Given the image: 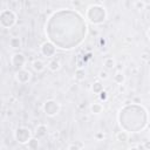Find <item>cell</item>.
I'll return each mask as SVG.
<instances>
[{
  "label": "cell",
  "instance_id": "cell-1",
  "mask_svg": "<svg viewBox=\"0 0 150 150\" xmlns=\"http://www.w3.org/2000/svg\"><path fill=\"white\" fill-rule=\"evenodd\" d=\"M86 18L93 25H101L107 19V11L101 5H91L86 12Z\"/></svg>",
  "mask_w": 150,
  "mask_h": 150
},
{
  "label": "cell",
  "instance_id": "cell-2",
  "mask_svg": "<svg viewBox=\"0 0 150 150\" xmlns=\"http://www.w3.org/2000/svg\"><path fill=\"white\" fill-rule=\"evenodd\" d=\"M16 14L12 9H4L0 13V25L2 28H12L16 23Z\"/></svg>",
  "mask_w": 150,
  "mask_h": 150
},
{
  "label": "cell",
  "instance_id": "cell-3",
  "mask_svg": "<svg viewBox=\"0 0 150 150\" xmlns=\"http://www.w3.org/2000/svg\"><path fill=\"white\" fill-rule=\"evenodd\" d=\"M14 138L20 144H27L28 141L32 138L30 130L27 127H19L14 131Z\"/></svg>",
  "mask_w": 150,
  "mask_h": 150
},
{
  "label": "cell",
  "instance_id": "cell-4",
  "mask_svg": "<svg viewBox=\"0 0 150 150\" xmlns=\"http://www.w3.org/2000/svg\"><path fill=\"white\" fill-rule=\"evenodd\" d=\"M43 111L47 116H56L60 111V104L55 100H48L43 103Z\"/></svg>",
  "mask_w": 150,
  "mask_h": 150
},
{
  "label": "cell",
  "instance_id": "cell-5",
  "mask_svg": "<svg viewBox=\"0 0 150 150\" xmlns=\"http://www.w3.org/2000/svg\"><path fill=\"white\" fill-rule=\"evenodd\" d=\"M40 50H41V54L46 57H52L55 55L56 53V47H55V43L52 42V41H45L41 47H40Z\"/></svg>",
  "mask_w": 150,
  "mask_h": 150
},
{
  "label": "cell",
  "instance_id": "cell-6",
  "mask_svg": "<svg viewBox=\"0 0 150 150\" xmlns=\"http://www.w3.org/2000/svg\"><path fill=\"white\" fill-rule=\"evenodd\" d=\"M26 63V57L22 53H14L12 56H11V64L15 68V69H21L23 68Z\"/></svg>",
  "mask_w": 150,
  "mask_h": 150
},
{
  "label": "cell",
  "instance_id": "cell-7",
  "mask_svg": "<svg viewBox=\"0 0 150 150\" xmlns=\"http://www.w3.org/2000/svg\"><path fill=\"white\" fill-rule=\"evenodd\" d=\"M32 77V74L29 70H27L26 68H21V69H18L16 73H15V80L21 83V84H25L27 83Z\"/></svg>",
  "mask_w": 150,
  "mask_h": 150
},
{
  "label": "cell",
  "instance_id": "cell-8",
  "mask_svg": "<svg viewBox=\"0 0 150 150\" xmlns=\"http://www.w3.org/2000/svg\"><path fill=\"white\" fill-rule=\"evenodd\" d=\"M32 67H33V69H34L35 71H38V73H41V71H43V70L46 69L45 62H43L42 60H40V59L34 60V61L32 62Z\"/></svg>",
  "mask_w": 150,
  "mask_h": 150
},
{
  "label": "cell",
  "instance_id": "cell-9",
  "mask_svg": "<svg viewBox=\"0 0 150 150\" xmlns=\"http://www.w3.org/2000/svg\"><path fill=\"white\" fill-rule=\"evenodd\" d=\"M47 135V125L45 124H39L35 128V137H38L39 139L43 138Z\"/></svg>",
  "mask_w": 150,
  "mask_h": 150
},
{
  "label": "cell",
  "instance_id": "cell-10",
  "mask_svg": "<svg viewBox=\"0 0 150 150\" xmlns=\"http://www.w3.org/2000/svg\"><path fill=\"white\" fill-rule=\"evenodd\" d=\"M103 66H104V68H105L107 70H111V69L115 68V66H116V61H115L114 57H111V56H107V57L103 59Z\"/></svg>",
  "mask_w": 150,
  "mask_h": 150
},
{
  "label": "cell",
  "instance_id": "cell-11",
  "mask_svg": "<svg viewBox=\"0 0 150 150\" xmlns=\"http://www.w3.org/2000/svg\"><path fill=\"white\" fill-rule=\"evenodd\" d=\"M47 67H48V69H49L50 71L55 73V71H57V70L61 68V63H60V61H59V60L53 59V60H50V61L48 62Z\"/></svg>",
  "mask_w": 150,
  "mask_h": 150
},
{
  "label": "cell",
  "instance_id": "cell-12",
  "mask_svg": "<svg viewBox=\"0 0 150 150\" xmlns=\"http://www.w3.org/2000/svg\"><path fill=\"white\" fill-rule=\"evenodd\" d=\"M39 141H40V139H39L38 137H32V138L28 141V143H27V148L30 149V150L38 149L39 145H40V142H39Z\"/></svg>",
  "mask_w": 150,
  "mask_h": 150
},
{
  "label": "cell",
  "instance_id": "cell-13",
  "mask_svg": "<svg viewBox=\"0 0 150 150\" xmlns=\"http://www.w3.org/2000/svg\"><path fill=\"white\" fill-rule=\"evenodd\" d=\"M74 77L76 81H83L86 79V70L82 69V68H77L75 70V74H74Z\"/></svg>",
  "mask_w": 150,
  "mask_h": 150
},
{
  "label": "cell",
  "instance_id": "cell-14",
  "mask_svg": "<svg viewBox=\"0 0 150 150\" xmlns=\"http://www.w3.org/2000/svg\"><path fill=\"white\" fill-rule=\"evenodd\" d=\"M90 111L95 115H100L103 111V105L101 103H93L90 105Z\"/></svg>",
  "mask_w": 150,
  "mask_h": 150
},
{
  "label": "cell",
  "instance_id": "cell-15",
  "mask_svg": "<svg viewBox=\"0 0 150 150\" xmlns=\"http://www.w3.org/2000/svg\"><path fill=\"white\" fill-rule=\"evenodd\" d=\"M9 46L12 47V48H20L21 47V40H20V38H18V36H13V38H11L9 39Z\"/></svg>",
  "mask_w": 150,
  "mask_h": 150
},
{
  "label": "cell",
  "instance_id": "cell-16",
  "mask_svg": "<svg viewBox=\"0 0 150 150\" xmlns=\"http://www.w3.org/2000/svg\"><path fill=\"white\" fill-rule=\"evenodd\" d=\"M91 90H93L94 94H100V93L103 90V84H102L100 81H96V82L93 83V86H91Z\"/></svg>",
  "mask_w": 150,
  "mask_h": 150
},
{
  "label": "cell",
  "instance_id": "cell-17",
  "mask_svg": "<svg viewBox=\"0 0 150 150\" xmlns=\"http://www.w3.org/2000/svg\"><path fill=\"white\" fill-rule=\"evenodd\" d=\"M125 77H124V74L122 71H117L115 75H114V82L117 83V84H122L124 82Z\"/></svg>",
  "mask_w": 150,
  "mask_h": 150
},
{
  "label": "cell",
  "instance_id": "cell-18",
  "mask_svg": "<svg viewBox=\"0 0 150 150\" xmlns=\"http://www.w3.org/2000/svg\"><path fill=\"white\" fill-rule=\"evenodd\" d=\"M116 139L120 141V142H125L128 141V134L127 131H120L116 134Z\"/></svg>",
  "mask_w": 150,
  "mask_h": 150
},
{
  "label": "cell",
  "instance_id": "cell-19",
  "mask_svg": "<svg viewBox=\"0 0 150 150\" xmlns=\"http://www.w3.org/2000/svg\"><path fill=\"white\" fill-rule=\"evenodd\" d=\"M84 148V144L83 143H81V142H76V143H71V144H69L68 145V149L69 150H77V149H83Z\"/></svg>",
  "mask_w": 150,
  "mask_h": 150
},
{
  "label": "cell",
  "instance_id": "cell-20",
  "mask_svg": "<svg viewBox=\"0 0 150 150\" xmlns=\"http://www.w3.org/2000/svg\"><path fill=\"white\" fill-rule=\"evenodd\" d=\"M98 77L101 79V80H107L108 77H109V74H108V70L107 69H102V70H100L98 71Z\"/></svg>",
  "mask_w": 150,
  "mask_h": 150
},
{
  "label": "cell",
  "instance_id": "cell-21",
  "mask_svg": "<svg viewBox=\"0 0 150 150\" xmlns=\"http://www.w3.org/2000/svg\"><path fill=\"white\" fill-rule=\"evenodd\" d=\"M144 6H145V4H144L143 1H136V2H135V7H136V9H143Z\"/></svg>",
  "mask_w": 150,
  "mask_h": 150
},
{
  "label": "cell",
  "instance_id": "cell-22",
  "mask_svg": "<svg viewBox=\"0 0 150 150\" xmlns=\"http://www.w3.org/2000/svg\"><path fill=\"white\" fill-rule=\"evenodd\" d=\"M98 95H100V98H101V100H103V101H105V100H107V91L102 90Z\"/></svg>",
  "mask_w": 150,
  "mask_h": 150
},
{
  "label": "cell",
  "instance_id": "cell-23",
  "mask_svg": "<svg viewBox=\"0 0 150 150\" xmlns=\"http://www.w3.org/2000/svg\"><path fill=\"white\" fill-rule=\"evenodd\" d=\"M141 59H142L143 61H148V60H149V54H148V53H142Z\"/></svg>",
  "mask_w": 150,
  "mask_h": 150
},
{
  "label": "cell",
  "instance_id": "cell-24",
  "mask_svg": "<svg viewBox=\"0 0 150 150\" xmlns=\"http://www.w3.org/2000/svg\"><path fill=\"white\" fill-rule=\"evenodd\" d=\"M143 148H144V149H150V141H144Z\"/></svg>",
  "mask_w": 150,
  "mask_h": 150
},
{
  "label": "cell",
  "instance_id": "cell-25",
  "mask_svg": "<svg viewBox=\"0 0 150 150\" xmlns=\"http://www.w3.org/2000/svg\"><path fill=\"white\" fill-rule=\"evenodd\" d=\"M96 137H97V138H103V137H104V135H103V134H97V135H96Z\"/></svg>",
  "mask_w": 150,
  "mask_h": 150
},
{
  "label": "cell",
  "instance_id": "cell-26",
  "mask_svg": "<svg viewBox=\"0 0 150 150\" xmlns=\"http://www.w3.org/2000/svg\"><path fill=\"white\" fill-rule=\"evenodd\" d=\"M148 36H149V39H150V29L148 30Z\"/></svg>",
  "mask_w": 150,
  "mask_h": 150
},
{
  "label": "cell",
  "instance_id": "cell-27",
  "mask_svg": "<svg viewBox=\"0 0 150 150\" xmlns=\"http://www.w3.org/2000/svg\"><path fill=\"white\" fill-rule=\"evenodd\" d=\"M149 137H150V135H149Z\"/></svg>",
  "mask_w": 150,
  "mask_h": 150
}]
</instances>
